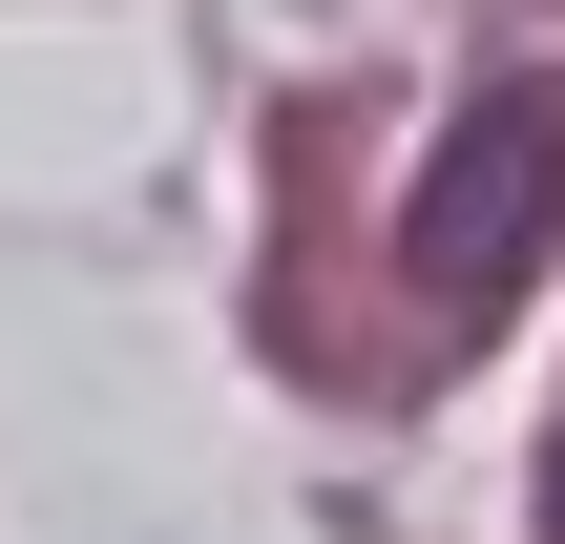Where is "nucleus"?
I'll return each mask as SVG.
<instances>
[{
	"mask_svg": "<svg viewBox=\"0 0 565 544\" xmlns=\"http://www.w3.org/2000/svg\"><path fill=\"white\" fill-rule=\"evenodd\" d=\"M545 544H565V440H545Z\"/></svg>",
	"mask_w": 565,
	"mask_h": 544,
	"instance_id": "obj_2",
	"label": "nucleus"
},
{
	"mask_svg": "<svg viewBox=\"0 0 565 544\" xmlns=\"http://www.w3.org/2000/svg\"><path fill=\"white\" fill-rule=\"evenodd\" d=\"M545 252H565V63H503V84H461V126L419 147L398 294H419L440 335H482V314H524Z\"/></svg>",
	"mask_w": 565,
	"mask_h": 544,
	"instance_id": "obj_1",
	"label": "nucleus"
}]
</instances>
